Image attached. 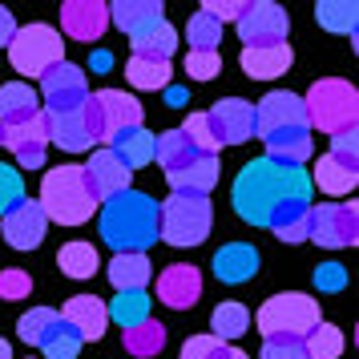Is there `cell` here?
<instances>
[{"label":"cell","mask_w":359,"mask_h":359,"mask_svg":"<svg viewBox=\"0 0 359 359\" xmlns=\"http://www.w3.org/2000/svg\"><path fill=\"white\" fill-rule=\"evenodd\" d=\"M311 190L315 186H311V174L303 165H283L275 158H255L234 178L230 202H234V214L243 222H250V226H271V218L283 206L311 202Z\"/></svg>","instance_id":"1"},{"label":"cell","mask_w":359,"mask_h":359,"mask_svg":"<svg viewBox=\"0 0 359 359\" xmlns=\"http://www.w3.org/2000/svg\"><path fill=\"white\" fill-rule=\"evenodd\" d=\"M255 133L266 146V158H275L283 165H303L315 154L303 97H294L287 89H275L255 105Z\"/></svg>","instance_id":"2"},{"label":"cell","mask_w":359,"mask_h":359,"mask_svg":"<svg viewBox=\"0 0 359 359\" xmlns=\"http://www.w3.org/2000/svg\"><path fill=\"white\" fill-rule=\"evenodd\" d=\"M101 238L117 255H146L158 243V202L142 190H126L101 202Z\"/></svg>","instance_id":"3"},{"label":"cell","mask_w":359,"mask_h":359,"mask_svg":"<svg viewBox=\"0 0 359 359\" xmlns=\"http://www.w3.org/2000/svg\"><path fill=\"white\" fill-rule=\"evenodd\" d=\"M36 206L45 210L49 222H61V226H81L97 210V202H93L89 186H85L81 165H57V170H49L45 182H41Z\"/></svg>","instance_id":"4"},{"label":"cell","mask_w":359,"mask_h":359,"mask_svg":"<svg viewBox=\"0 0 359 359\" xmlns=\"http://www.w3.org/2000/svg\"><path fill=\"white\" fill-rule=\"evenodd\" d=\"M303 109H307V126L323 133H347L355 130L359 117V93L351 81H339V77H319V81L307 89L303 97Z\"/></svg>","instance_id":"5"},{"label":"cell","mask_w":359,"mask_h":359,"mask_svg":"<svg viewBox=\"0 0 359 359\" xmlns=\"http://www.w3.org/2000/svg\"><path fill=\"white\" fill-rule=\"evenodd\" d=\"M214 210L210 198L202 194H170L158 202V238L170 246H202L210 238Z\"/></svg>","instance_id":"6"},{"label":"cell","mask_w":359,"mask_h":359,"mask_svg":"<svg viewBox=\"0 0 359 359\" xmlns=\"http://www.w3.org/2000/svg\"><path fill=\"white\" fill-rule=\"evenodd\" d=\"M142 117H146V109L137 105V97L121 93V89H97L81 105V121L93 146H109L121 130L142 126Z\"/></svg>","instance_id":"7"},{"label":"cell","mask_w":359,"mask_h":359,"mask_svg":"<svg viewBox=\"0 0 359 359\" xmlns=\"http://www.w3.org/2000/svg\"><path fill=\"white\" fill-rule=\"evenodd\" d=\"M255 323L266 339H307L315 327L323 323L319 319V303L303 291H287L266 299L255 315Z\"/></svg>","instance_id":"8"},{"label":"cell","mask_w":359,"mask_h":359,"mask_svg":"<svg viewBox=\"0 0 359 359\" xmlns=\"http://www.w3.org/2000/svg\"><path fill=\"white\" fill-rule=\"evenodd\" d=\"M8 61L20 77H45L53 65L65 61V45L53 25H25L8 41Z\"/></svg>","instance_id":"9"},{"label":"cell","mask_w":359,"mask_h":359,"mask_svg":"<svg viewBox=\"0 0 359 359\" xmlns=\"http://www.w3.org/2000/svg\"><path fill=\"white\" fill-rule=\"evenodd\" d=\"M327 250H343V246L359 243V206L355 202H323L311 206V238Z\"/></svg>","instance_id":"10"},{"label":"cell","mask_w":359,"mask_h":359,"mask_svg":"<svg viewBox=\"0 0 359 359\" xmlns=\"http://www.w3.org/2000/svg\"><path fill=\"white\" fill-rule=\"evenodd\" d=\"M36 97H45V114H77L89 97V81H85V69L73 65V61H61V65H53L45 77H41V93Z\"/></svg>","instance_id":"11"},{"label":"cell","mask_w":359,"mask_h":359,"mask_svg":"<svg viewBox=\"0 0 359 359\" xmlns=\"http://www.w3.org/2000/svg\"><path fill=\"white\" fill-rule=\"evenodd\" d=\"M234 25H238V36H243V49H255V45H283V41H287V29H291L283 4H275V0H255V4H246L243 17L234 20Z\"/></svg>","instance_id":"12"},{"label":"cell","mask_w":359,"mask_h":359,"mask_svg":"<svg viewBox=\"0 0 359 359\" xmlns=\"http://www.w3.org/2000/svg\"><path fill=\"white\" fill-rule=\"evenodd\" d=\"M85 170V186H89V194H93V202H109V198H117V194H126L130 190V170L114 158V149H105V146H97L93 154H89V162L81 165Z\"/></svg>","instance_id":"13"},{"label":"cell","mask_w":359,"mask_h":359,"mask_svg":"<svg viewBox=\"0 0 359 359\" xmlns=\"http://www.w3.org/2000/svg\"><path fill=\"white\" fill-rule=\"evenodd\" d=\"M206 117H210V126H214L222 146H243V142L255 137V105L243 97L214 101L210 109H206Z\"/></svg>","instance_id":"14"},{"label":"cell","mask_w":359,"mask_h":359,"mask_svg":"<svg viewBox=\"0 0 359 359\" xmlns=\"http://www.w3.org/2000/svg\"><path fill=\"white\" fill-rule=\"evenodd\" d=\"M0 230H4L8 246H17V250H36V246L45 243L49 218H45V210L36 206L33 198H25V202H17L13 210L0 218Z\"/></svg>","instance_id":"15"},{"label":"cell","mask_w":359,"mask_h":359,"mask_svg":"<svg viewBox=\"0 0 359 359\" xmlns=\"http://www.w3.org/2000/svg\"><path fill=\"white\" fill-rule=\"evenodd\" d=\"M61 29L73 41H101L109 29V4L101 0H65L61 4Z\"/></svg>","instance_id":"16"},{"label":"cell","mask_w":359,"mask_h":359,"mask_svg":"<svg viewBox=\"0 0 359 359\" xmlns=\"http://www.w3.org/2000/svg\"><path fill=\"white\" fill-rule=\"evenodd\" d=\"M158 299H162L165 307H174V311L194 307L198 299H202V271L190 266V262L165 266L162 275H158Z\"/></svg>","instance_id":"17"},{"label":"cell","mask_w":359,"mask_h":359,"mask_svg":"<svg viewBox=\"0 0 359 359\" xmlns=\"http://www.w3.org/2000/svg\"><path fill=\"white\" fill-rule=\"evenodd\" d=\"M359 182V154H335L327 149L315 174H311V186H319L323 194H351Z\"/></svg>","instance_id":"18"},{"label":"cell","mask_w":359,"mask_h":359,"mask_svg":"<svg viewBox=\"0 0 359 359\" xmlns=\"http://www.w3.org/2000/svg\"><path fill=\"white\" fill-rule=\"evenodd\" d=\"M61 319L77 331L81 343H97L105 335V327H109V311H105V303L97 294H73L65 303V311H61Z\"/></svg>","instance_id":"19"},{"label":"cell","mask_w":359,"mask_h":359,"mask_svg":"<svg viewBox=\"0 0 359 359\" xmlns=\"http://www.w3.org/2000/svg\"><path fill=\"white\" fill-rule=\"evenodd\" d=\"M17 154V165L20 170H41L45 165V154H49V130H45V109H41V117H33V121H25V126H17V130H8V146Z\"/></svg>","instance_id":"20"},{"label":"cell","mask_w":359,"mask_h":359,"mask_svg":"<svg viewBox=\"0 0 359 359\" xmlns=\"http://www.w3.org/2000/svg\"><path fill=\"white\" fill-rule=\"evenodd\" d=\"M238 65H243V73L250 81H275V77H283L294 65V53L287 41L283 45H255V49H243Z\"/></svg>","instance_id":"21"},{"label":"cell","mask_w":359,"mask_h":359,"mask_svg":"<svg viewBox=\"0 0 359 359\" xmlns=\"http://www.w3.org/2000/svg\"><path fill=\"white\" fill-rule=\"evenodd\" d=\"M41 117V97L29 81H8L0 85V126L4 130H17L25 121Z\"/></svg>","instance_id":"22"},{"label":"cell","mask_w":359,"mask_h":359,"mask_svg":"<svg viewBox=\"0 0 359 359\" xmlns=\"http://www.w3.org/2000/svg\"><path fill=\"white\" fill-rule=\"evenodd\" d=\"M162 4L158 0H117V4H109V25H117L121 33H130V41L133 36H142V33H149L154 25H162Z\"/></svg>","instance_id":"23"},{"label":"cell","mask_w":359,"mask_h":359,"mask_svg":"<svg viewBox=\"0 0 359 359\" xmlns=\"http://www.w3.org/2000/svg\"><path fill=\"white\" fill-rule=\"evenodd\" d=\"M165 182L174 186V194H202V198H210V190L218 186V158L202 154V158H194L186 170L165 174Z\"/></svg>","instance_id":"24"},{"label":"cell","mask_w":359,"mask_h":359,"mask_svg":"<svg viewBox=\"0 0 359 359\" xmlns=\"http://www.w3.org/2000/svg\"><path fill=\"white\" fill-rule=\"evenodd\" d=\"M259 271V250L250 243H226L218 255H214V275L222 283H246Z\"/></svg>","instance_id":"25"},{"label":"cell","mask_w":359,"mask_h":359,"mask_svg":"<svg viewBox=\"0 0 359 359\" xmlns=\"http://www.w3.org/2000/svg\"><path fill=\"white\" fill-rule=\"evenodd\" d=\"M105 149H114V158L133 174V170H142V165L154 162V133H149L146 126H133V130H121V133H117V137H114Z\"/></svg>","instance_id":"26"},{"label":"cell","mask_w":359,"mask_h":359,"mask_svg":"<svg viewBox=\"0 0 359 359\" xmlns=\"http://www.w3.org/2000/svg\"><path fill=\"white\" fill-rule=\"evenodd\" d=\"M45 130H49V146H61L65 154H85V149H93L89 133H85L81 109H77V114H45Z\"/></svg>","instance_id":"27"},{"label":"cell","mask_w":359,"mask_h":359,"mask_svg":"<svg viewBox=\"0 0 359 359\" xmlns=\"http://www.w3.org/2000/svg\"><path fill=\"white\" fill-rule=\"evenodd\" d=\"M266 230H275V238L287 243V246L307 243L311 238V202H291V206H283V210L271 218Z\"/></svg>","instance_id":"28"},{"label":"cell","mask_w":359,"mask_h":359,"mask_svg":"<svg viewBox=\"0 0 359 359\" xmlns=\"http://www.w3.org/2000/svg\"><path fill=\"white\" fill-rule=\"evenodd\" d=\"M154 158H158V165H162L165 174H174V170H186V165L194 162V158H202V154L186 142L182 130H165V133L154 137Z\"/></svg>","instance_id":"29"},{"label":"cell","mask_w":359,"mask_h":359,"mask_svg":"<svg viewBox=\"0 0 359 359\" xmlns=\"http://www.w3.org/2000/svg\"><path fill=\"white\" fill-rule=\"evenodd\" d=\"M105 275H109V283H114L117 291H146L154 266H149L146 255H114Z\"/></svg>","instance_id":"30"},{"label":"cell","mask_w":359,"mask_h":359,"mask_svg":"<svg viewBox=\"0 0 359 359\" xmlns=\"http://www.w3.org/2000/svg\"><path fill=\"white\" fill-rule=\"evenodd\" d=\"M133 57H149V61H170L174 57V49H178V29L170 25V20H162V25H154L149 33L133 36Z\"/></svg>","instance_id":"31"},{"label":"cell","mask_w":359,"mask_h":359,"mask_svg":"<svg viewBox=\"0 0 359 359\" xmlns=\"http://www.w3.org/2000/svg\"><path fill=\"white\" fill-rule=\"evenodd\" d=\"M315 20H319V29H327V33L355 36L359 8L351 0H319V4H315Z\"/></svg>","instance_id":"32"},{"label":"cell","mask_w":359,"mask_h":359,"mask_svg":"<svg viewBox=\"0 0 359 359\" xmlns=\"http://www.w3.org/2000/svg\"><path fill=\"white\" fill-rule=\"evenodd\" d=\"M105 311H109V319H114L121 331H130V327L149 319V294L146 291H117L114 303H105Z\"/></svg>","instance_id":"33"},{"label":"cell","mask_w":359,"mask_h":359,"mask_svg":"<svg viewBox=\"0 0 359 359\" xmlns=\"http://www.w3.org/2000/svg\"><path fill=\"white\" fill-rule=\"evenodd\" d=\"M57 266L65 271L69 278H93L97 275V266H101V259H97V246L93 243H65L61 246V255H57Z\"/></svg>","instance_id":"34"},{"label":"cell","mask_w":359,"mask_h":359,"mask_svg":"<svg viewBox=\"0 0 359 359\" xmlns=\"http://www.w3.org/2000/svg\"><path fill=\"white\" fill-rule=\"evenodd\" d=\"M121 343H126V351H130L133 359H154L165 347V327L158 323V319H146V323L130 327V331L121 335Z\"/></svg>","instance_id":"35"},{"label":"cell","mask_w":359,"mask_h":359,"mask_svg":"<svg viewBox=\"0 0 359 359\" xmlns=\"http://www.w3.org/2000/svg\"><path fill=\"white\" fill-rule=\"evenodd\" d=\"M36 347L45 351V359H77V355H81V339H77V331H73L61 315L49 323V331L41 335Z\"/></svg>","instance_id":"36"},{"label":"cell","mask_w":359,"mask_h":359,"mask_svg":"<svg viewBox=\"0 0 359 359\" xmlns=\"http://www.w3.org/2000/svg\"><path fill=\"white\" fill-rule=\"evenodd\" d=\"M126 77H130L133 89H149V93H158V89H170V61H149V57H130V65H126Z\"/></svg>","instance_id":"37"},{"label":"cell","mask_w":359,"mask_h":359,"mask_svg":"<svg viewBox=\"0 0 359 359\" xmlns=\"http://www.w3.org/2000/svg\"><path fill=\"white\" fill-rule=\"evenodd\" d=\"M246 327H250V311L243 307V303H218L210 315V331H214V339H238V335H246Z\"/></svg>","instance_id":"38"},{"label":"cell","mask_w":359,"mask_h":359,"mask_svg":"<svg viewBox=\"0 0 359 359\" xmlns=\"http://www.w3.org/2000/svg\"><path fill=\"white\" fill-rule=\"evenodd\" d=\"M186 41H190V53H218V45H222V25L198 8L194 17H190V25H186Z\"/></svg>","instance_id":"39"},{"label":"cell","mask_w":359,"mask_h":359,"mask_svg":"<svg viewBox=\"0 0 359 359\" xmlns=\"http://www.w3.org/2000/svg\"><path fill=\"white\" fill-rule=\"evenodd\" d=\"M182 359H250V355L234 343L214 339V335H190L186 347H182Z\"/></svg>","instance_id":"40"},{"label":"cell","mask_w":359,"mask_h":359,"mask_svg":"<svg viewBox=\"0 0 359 359\" xmlns=\"http://www.w3.org/2000/svg\"><path fill=\"white\" fill-rule=\"evenodd\" d=\"M303 351H307V359H339L343 355V331L335 323H319L303 339Z\"/></svg>","instance_id":"41"},{"label":"cell","mask_w":359,"mask_h":359,"mask_svg":"<svg viewBox=\"0 0 359 359\" xmlns=\"http://www.w3.org/2000/svg\"><path fill=\"white\" fill-rule=\"evenodd\" d=\"M182 133H186V142L198 149V154H218L222 149V142H218V133H214V126H210V117L206 114H190L186 117V126H182Z\"/></svg>","instance_id":"42"},{"label":"cell","mask_w":359,"mask_h":359,"mask_svg":"<svg viewBox=\"0 0 359 359\" xmlns=\"http://www.w3.org/2000/svg\"><path fill=\"white\" fill-rule=\"evenodd\" d=\"M17 202H25V178L17 174V165L0 162V218L13 210Z\"/></svg>","instance_id":"43"},{"label":"cell","mask_w":359,"mask_h":359,"mask_svg":"<svg viewBox=\"0 0 359 359\" xmlns=\"http://www.w3.org/2000/svg\"><path fill=\"white\" fill-rule=\"evenodd\" d=\"M53 319H57V311H49V307H33L29 311V315H20V323H17V335L25 343H41V335H45V331H49V323Z\"/></svg>","instance_id":"44"},{"label":"cell","mask_w":359,"mask_h":359,"mask_svg":"<svg viewBox=\"0 0 359 359\" xmlns=\"http://www.w3.org/2000/svg\"><path fill=\"white\" fill-rule=\"evenodd\" d=\"M29 294H33V278H29V271H20V266L0 271V299H29Z\"/></svg>","instance_id":"45"},{"label":"cell","mask_w":359,"mask_h":359,"mask_svg":"<svg viewBox=\"0 0 359 359\" xmlns=\"http://www.w3.org/2000/svg\"><path fill=\"white\" fill-rule=\"evenodd\" d=\"M218 69H222V57H218V53H190V57H186V73H190L194 81H214Z\"/></svg>","instance_id":"46"},{"label":"cell","mask_w":359,"mask_h":359,"mask_svg":"<svg viewBox=\"0 0 359 359\" xmlns=\"http://www.w3.org/2000/svg\"><path fill=\"white\" fill-rule=\"evenodd\" d=\"M259 359H307L303 339H262Z\"/></svg>","instance_id":"47"},{"label":"cell","mask_w":359,"mask_h":359,"mask_svg":"<svg viewBox=\"0 0 359 359\" xmlns=\"http://www.w3.org/2000/svg\"><path fill=\"white\" fill-rule=\"evenodd\" d=\"M315 287L327 294H335L347 287V271H343L339 262H323V266H315Z\"/></svg>","instance_id":"48"},{"label":"cell","mask_w":359,"mask_h":359,"mask_svg":"<svg viewBox=\"0 0 359 359\" xmlns=\"http://www.w3.org/2000/svg\"><path fill=\"white\" fill-rule=\"evenodd\" d=\"M243 8H246V0H206V4H202V13L214 17L218 25H222V20H238Z\"/></svg>","instance_id":"49"},{"label":"cell","mask_w":359,"mask_h":359,"mask_svg":"<svg viewBox=\"0 0 359 359\" xmlns=\"http://www.w3.org/2000/svg\"><path fill=\"white\" fill-rule=\"evenodd\" d=\"M359 133L355 130H347V133H335V137H331V149H335V154H359Z\"/></svg>","instance_id":"50"},{"label":"cell","mask_w":359,"mask_h":359,"mask_svg":"<svg viewBox=\"0 0 359 359\" xmlns=\"http://www.w3.org/2000/svg\"><path fill=\"white\" fill-rule=\"evenodd\" d=\"M17 36V20H13V13L0 4V49H8V41Z\"/></svg>","instance_id":"51"},{"label":"cell","mask_w":359,"mask_h":359,"mask_svg":"<svg viewBox=\"0 0 359 359\" xmlns=\"http://www.w3.org/2000/svg\"><path fill=\"white\" fill-rule=\"evenodd\" d=\"M114 65V57H109V53H97V57H93V69H109Z\"/></svg>","instance_id":"52"},{"label":"cell","mask_w":359,"mask_h":359,"mask_svg":"<svg viewBox=\"0 0 359 359\" xmlns=\"http://www.w3.org/2000/svg\"><path fill=\"white\" fill-rule=\"evenodd\" d=\"M165 97L174 101V105H182V101H186V93H182V89H165Z\"/></svg>","instance_id":"53"},{"label":"cell","mask_w":359,"mask_h":359,"mask_svg":"<svg viewBox=\"0 0 359 359\" xmlns=\"http://www.w3.org/2000/svg\"><path fill=\"white\" fill-rule=\"evenodd\" d=\"M0 359H13V347H8L4 339H0Z\"/></svg>","instance_id":"54"},{"label":"cell","mask_w":359,"mask_h":359,"mask_svg":"<svg viewBox=\"0 0 359 359\" xmlns=\"http://www.w3.org/2000/svg\"><path fill=\"white\" fill-rule=\"evenodd\" d=\"M0 146H8V130L4 126H0Z\"/></svg>","instance_id":"55"},{"label":"cell","mask_w":359,"mask_h":359,"mask_svg":"<svg viewBox=\"0 0 359 359\" xmlns=\"http://www.w3.org/2000/svg\"><path fill=\"white\" fill-rule=\"evenodd\" d=\"M29 359H33V355H29Z\"/></svg>","instance_id":"56"}]
</instances>
